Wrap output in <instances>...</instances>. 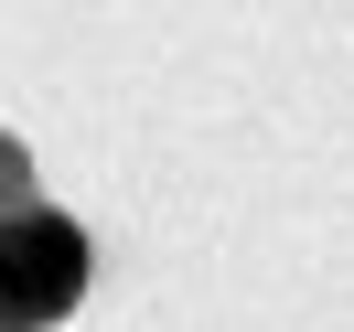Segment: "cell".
<instances>
[{
	"mask_svg": "<svg viewBox=\"0 0 354 332\" xmlns=\"http://www.w3.org/2000/svg\"><path fill=\"white\" fill-rule=\"evenodd\" d=\"M86 279H97V246L75 215L54 204H22L0 215V332H54L86 311Z\"/></svg>",
	"mask_w": 354,
	"mask_h": 332,
	"instance_id": "cell-1",
	"label": "cell"
},
{
	"mask_svg": "<svg viewBox=\"0 0 354 332\" xmlns=\"http://www.w3.org/2000/svg\"><path fill=\"white\" fill-rule=\"evenodd\" d=\"M22 204H44V193H32V139L0 129V215H22Z\"/></svg>",
	"mask_w": 354,
	"mask_h": 332,
	"instance_id": "cell-2",
	"label": "cell"
}]
</instances>
